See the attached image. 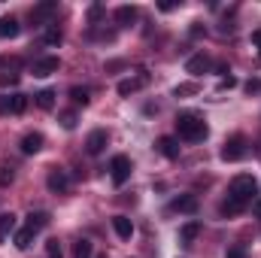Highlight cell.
<instances>
[{
  "label": "cell",
  "instance_id": "cell-1",
  "mask_svg": "<svg viewBox=\"0 0 261 258\" xmlns=\"http://www.w3.org/2000/svg\"><path fill=\"white\" fill-rule=\"evenodd\" d=\"M176 131H179L182 140L200 143V140L206 137V122H203L200 116H195V113H182V116H176Z\"/></svg>",
  "mask_w": 261,
  "mask_h": 258
},
{
  "label": "cell",
  "instance_id": "cell-2",
  "mask_svg": "<svg viewBox=\"0 0 261 258\" xmlns=\"http://www.w3.org/2000/svg\"><path fill=\"white\" fill-rule=\"evenodd\" d=\"M255 192H258L255 176H252V173H240V176H234V179H231L228 197H234V200H240L243 207H249V203L255 200Z\"/></svg>",
  "mask_w": 261,
  "mask_h": 258
},
{
  "label": "cell",
  "instance_id": "cell-3",
  "mask_svg": "<svg viewBox=\"0 0 261 258\" xmlns=\"http://www.w3.org/2000/svg\"><path fill=\"white\" fill-rule=\"evenodd\" d=\"M246 152H249V143H246V137H240V134H234L225 146H222V161H240V158H246Z\"/></svg>",
  "mask_w": 261,
  "mask_h": 258
},
{
  "label": "cell",
  "instance_id": "cell-4",
  "mask_svg": "<svg viewBox=\"0 0 261 258\" xmlns=\"http://www.w3.org/2000/svg\"><path fill=\"white\" fill-rule=\"evenodd\" d=\"M110 176H113V183L116 186H125L130 176V158L128 155H116L113 158V164H110Z\"/></svg>",
  "mask_w": 261,
  "mask_h": 258
},
{
  "label": "cell",
  "instance_id": "cell-5",
  "mask_svg": "<svg viewBox=\"0 0 261 258\" xmlns=\"http://www.w3.org/2000/svg\"><path fill=\"white\" fill-rule=\"evenodd\" d=\"M24 110H28V97H24V94H9V97H0V113L21 116Z\"/></svg>",
  "mask_w": 261,
  "mask_h": 258
},
{
  "label": "cell",
  "instance_id": "cell-6",
  "mask_svg": "<svg viewBox=\"0 0 261 258\" xmlns=\"http://www.w3.org/2000/svg\"><path fill=\"white\" fill-rule=\"evenodd\" d=\"M107 131L103 128H97V131H91L88 134V140H85V149H88V155H100L103 152V146H107Z\"/></svg>",
  "mask_w": 261,
  "mask_h": 258
},
{
  "label": "cell",
  "instance_id": "cell-7",
  "mask_svg": "<svg viewBox=\"0 0 261 258\" xmlns=\"http://www.w3.org/2000/svg\"><path fill=\"white\" fill-rule=\"evenodd\" d=\"M58 67H61V61L55 58V55H49V58H40L37 64H34V76H52V73H58Z\"/></svg>",
  "mask_w": 261,
  "mask_h": 258
},
{
  "label": "cell",
  "instance_id": "cell-8",
  "mask_svg": "<svg viewBox=\"0 0 261 258\" xmlns=\"http://www.w3.org/2000/svg\"><path fill=\"white\" fill-rule=\"evenodd\" d=\"M46 186H49L55 194H64L67 186H70V179H67L64 170H58V167H55V170H49V179H46Z\"/></svg>",
  "mask_w": 261,
  "mask_h": 258
},
{
  "label": "cell",
  "instance_id": "cell-9",
  "mask_svg": "<svg viewBox=\"0 0 261 258\" xmlns=\"http://www.w3.org/2000/svg\"><path fill=\"white\" fill-rule=\"evenodd\" d=\"M146 82H149V76L140 70V76H137V79H122V82H119V94H122V97H128V94H134L137 88H143Z\"/></svg>",
  "mask_w": 261,
  "mask_h": 258
},
{
  "label": "cell",
  "instance_id": "cell-10",
  "mask_svg": "<svg viewBox=\"0 0 261 258\" xmlns=\"http://www.w3.org/2000/svg\"><path fill=\"white\" fill-rule=\"evenodd\" d=\"M170 210H176V213H197V197L195 194H179L170 203Z\"/></svg>",
  "mask_w": 261,
  "mask_h": 258
},
{
  "label": "cell",
  "instance_id": "cell-11",
  "mask_svg": "<svg viewBox=\"0 0 261 258\" xmlns=\"http://www.w3.org/2000/svg\"><path fill=\"white\" fill-rule=\"evenodd\" d=\"M186 70H189L192 76H200V73H206V70H210V58H206L203 52H200V55H192V58L186 61Z\"/></svg>",
  "mask_w": 261,
  "mask_h": 258
},
{
  "label": "cell",
  "instance_id": "cell-12",
  "mask_svg": "<svg viewBox=\"0 0 261 258\" xmlns=\"http://www.w3.org/2000/svg\"><path fill=\"white\" fill-rule=\"evenodd\" d=\"M40 149H43V134H24L21 137V152L24 155H34Z\"/></svg>",
  "mask_w": 261,
  "mask_h": 258
},
{
  "label": "cell",
  "instance_id": "cell-13",
  "mask_svg": "<svg viewBox=\"0 0 261 258\" xmlns=\"http://www.w3.org/2000/svg\"><path fill=\"white\" fill-rule=\"evenodd\" d=\"M158 152L173 161V158H179V143H176L173 137H161V140H158Z\"/></svg>",
  "mask_w": 261,
  "mask_h": 258
},
{
  "label": "cell",
  "instance_id": "cell-14",
  "mask_svg": "<svg viewBox=\"0 0 261 258\" xmlns=\"http://www.w3.org/2000/svg\"><path fill=\"white\" fill-rule=\"evenodd\" d=\"M18 31H21V24H18L12 15L0 18V40H12V37H18Z\"/></svg>",
  "mask_w": 261,
  "mask_h": 258
},
{
  "label": "cell",
  "instance_id": "cell-15",
  "mask_svg": "<svg viewBox=\"0 0 261 258\" xmlns=\"http://www.w3.org/2000/svg\"><path fill=\"white\" fill-rule=\"evenodd\" d=\"M113 228H116V234H119L122 240H130V234H134V225H130L128 216H116V219H113Z\"/></svg>",
  "mask_w": 261,
  "mask_h": 258
},
{
  "label": "cell",
  "instance_id": "cell-16",
  "mask_svg": "<svg viewBox=\"0 0 261 258\" xmlns=\"http://www.w3.org/2000/svg\"><path fill=\"white\" fill-rule=\"evenodd\" d=\"M34 237H37V231H31V228L24 225L21 231H15V246H18V249H31Z\"/></svg>",
  "mask_w": 261,
  "mask_h": 258
},
{
  "label": "cell",
  "instance_id": "cell-17",
  "mask_svg": "<svg viewBox=\"0 0 261 258\" xmlns=\"http://www.w3.org/2000/svg\"><path fill=\"white\" fill-rule=\"evenodd\" d=\"M116 21H119L122 28L134 24V21H137V9H134V6H119V9H116Z\"/></svg>",
  "mask_w": 261,
  "mask_h": 258
},
{
  "label": "cell",
  "instance_id": "cell-18",
  "mask_svg": "<svg viewBox=\"0 0 261 258\" xmlns=\"http://www.w3.org/2000/svg\"><path fill=\"white\" fill-rule=\"evenodd\" d=\"M197 234H200V225H197V222H189V225H182V231H179V240H182L186 246H192Z\"/></svg>",
  "mask_w": 261,
  "mask_h": 258
},
{
  "label": "cell",
  "instance_id": "cell-19",
  "mask_svg": "<svg viewBox=\"0 0 261 258\" xmlns=\"http://www.w3.org/2000/svg\"><path fill=\"white\" fill-rule=\"evenodd\" d=\"M46 225H49V213H31L28 216V228L31 231H43Z\"/></svg>",
  "mask_w": 261,
  "mask_h": 258
},
{
  "label": "cell",
  "instance_id": "cell-20",
  "mask_svg": "<svg viewBox=\"0 0 261 258\" xmlns=\"http://www.w3.org/2000/svg\"><path fill=\"white\" fill-rule=\"evenodd\" d=\"M12 231H15V216L12 213H3L0 216V240H6Z\"/></svg>",
  "mask_w": 261,
  "mask_h": 258
},
{
  "label": "cell",
  "instance_id": "cell-21",
  "mask_svg": "<svg viewBox=\"0 0 261 258\" xmlns=\"http://www.w3.org/2000/svg\"><path fill=\"white\" fill-rule=\"evenodd\" d=\"M55 9H58V3H40V6L31 12V18H34V21H43V18H49Z\"/></svg>",
  "mask_w": 261,
  "mask_h": 258
},
{
  "label": "cell",
  "instance_id": "cell-22",
  "mask_svg": "<svg viewBox=\"0 0 261 258\" xmlns=\"http://www.w3.org/2000/svg\"><path fill=\"white\" fill-rule=\"evenodd\" d=\"M37 97V107L40 110H52L55 107V91L52 88H46V91H40V94H34Z\"/></svg>",
  "mask_w": 261,
  "mask_h": 258
},
{
  "label": "cell",
  "instance_id": "cell-23",
  "mask_svg": "<svg viewBox=\"0 0 261 258\" xmlns=\"http://www.w3.org/2000/svg\"><path fill=\"white\" fill-rule=\"evenodd\" d=\"M246 207L240 203V200H234V197H228L225 203H222V216H237V213H243Z\"/></svg>",
  "mask_w": 261,
  "mask_h": 258
},
{
  "label": "cell",
  "instance_id": "cell-24",
  "mask_svg": "<svg viewBox=\"0 0 261 258\" xmlns=\"http://www.w3.org/2000/svg\"><path fill=\"white\" fill-rule=\"evenodd\" d=\"M61 40H64V34L58 31V24H52V28L46 31V43H49V46H58Z\"/></svg>",
  "mask_w": 261,
  "mask_h": 258
},
{
  "label": "cell",
  "instance_id": "cell-25",
  "mask_svg": "<svg viewBox=\"0 0 261 258\" xmlns=\"http://www.w3.org/2000/svg\"><path fill=\"white\" fill-rule=\"evenodd\" d=\"M46 258H64V252H61V243H58V240H49V243H46Z\"/></svg>",
  "mask_w": 261,
  "mask_h": 258
},
{
  "label": "cell",
  "instance_id": "cell-26",
  "mask_svg": "<svg viewBox=\"0 0 261 258\" xmlns=\"http://www.w3.org/2000/svg\"><path fill=\"white\" fill-rule=\"evenodd\" d=\"M176 97H189V94H197V85L195 82H186V85H176V91H173Z\"/></svg>",
  "mask_w": 261,
  "mask_h": 258
},
{
  "label": "cell",
  "instance_id": "cell-27",
  "mask_svg": "<svg viewBox=\"0 0 261 258\" xmlns=\"http://www.w3.org/2000/svg\"><path fill=\"white\" fill-rule=\"evenodd\" d=\"M70 97H73V104H88V91L85 88H70Z\"/></svg>",
  "mask_w": 261,
  "mask_h": 258
},
{
  "label": "cell",
  "instance_id": "cell-28",
  "mask_svg": "<svg viewBox=\"0 0 261 258\" xmlns=\"http://www.w3.org/2000/svg\"><path fill=\"white\" fill-rule=\"evenodd\" d=\"M76 258H91V243L88 240H79L76 243Z\"/></svg>",
  "mask_w": 261,
  "mask_h": 258
},
{
  "label": "cell",
  "instance_id": "cell-29",
  "mask_svg": "<svg viewBox=\"0 0 261 258\" xmlns=\"http://www.w3.org/2000/svg\"><path fill=\"white\" fill-rule=\"evenodd\" d=\"M58 119H61V125H64L67 131H70V128H76V113H73V110H67V113H61Z\"/></svg>",
  "mask_w": 261,
  "mask_h": 258
},
{
  "label": "cell",
  "instance_id": "cell-30",
  "mask_svg": "<svg viewBox=\"0 0 261 258\" xmlns=\"http://www.w3.org/2000/svg\"><path fill=\"white\" fill-rule=\"evenodd\" d=\"M18 82V73H3L0 76V88H6V85H15Z\"/></svg>",
  "mask_w": 261,
  "mask_h": 258
},
{
  "label": "cell",
  "instance_id": "cell-31",
  "mask_svg": "<svg viewBox=\"0 0 261 258\" xmlns=\"http://www.w3.org/2000/svg\"><path fill=\"white\" fill-rule=\"evenodd\" d=\"M176 6H179L176 0H161V3H158V9H161V12H173Z\"/></svg>",
  "mask_w": 261,
  "mask_h": 258
},
{
  "label": "cell",
  "instance_id": "cell-32",
  "mask_svg": "<svg viewBox=\"0 0 261 258\" xmlns=\"http://www.w3.org/2000/svg\"><path fill=\"white\" fill-rule=\"evenodd\" d=\"M100 15H103V6H100V3H94V6L88 9V18H91V21H97Z\"/></svg>",
  "mask_w": 261,
  "mask_h": 258
},
{
  "label": "cell",
  "instance_id": "cell-33",
  "mask_svg": "<svg viewBox=\"0 0 261 258\" xmlns=\"http://www.w3.org/2000/svg\"><path fill=\"white\" fill-rule=\"evenodd\" d=\"M228 258H246V246H231L228 249Z\"/></svg>",
  "mask_w": 261,
  "mask_h": 258
},
{
  "label": "cell",
  "instance_id": "cell-34",
  "mask_svg": "<svg viewBox=\"0 0 261 258\" xmlns=\"http://www.w3.org/2000/svg\"><path fill=\"white\" fill-rule=\"evenodd\" d=\"M9 183H12V170H9V167H6V170H3V173H0V186H9Z\"/></svg>",
  "mask_w": 261,
  "mask_h": 258
},
{
  "label": "cell",
  "instance_id": "cell-35",
  "mask_svg": "<svg viewBox=\"0 0 261 258\" xmlns=\"http://www.w3.org/2000/svg\"><path fill=\"white\" fill-rule=\"evenodd\" d=\"M246 91H249V94H252V91H261V82H258V79H252V82H246Z\"/></svg>",
  "mask_w": 261,
  "mask_h": 258
},
{
  "label": "cell",
  "instance_id": "cell-36",
  "mask_svg": "<svg viewBox=\"0 0 261 258\" xmlns=\"http://www.w3.org/2000/svg\"><path fill=\"white\" fill-rule=\"evenodd\" d=\"M234 85H237V79H234V76H225V79H222V88H234Z\"/></svg>",
  "mask_w": 261,
  "mask_h": 258
},
{
  "label": "cell",
  "instance_id": "cell-37",
  "mask_svg": "<svg viewBox=\"0 0 261 258\" xmlns=\"http://www.w3.org/2000/svg\"><path fill=\"white\" fill-rule=\"evenodd\" d=\"M252 43H255V46L261 49V31H255V34H252Z\"/></svg>",
  "mask_w": 261,
  "mask_h": 258
},
{
  "label": "cell",
  "instance_id": "cell-38",
  "mask_svg": "<svg viewBox=\"0 0 261 258\" xmlns=\"http://www.w3.org/2000/svg\"><path fill=\"white\" fill-rule=\"evenodd\" d=\"M255 213H258V216H261V203H255Z\"/></svg>",
  "mask_w": 261,
  "mask_h": 258
}]
</instances>
